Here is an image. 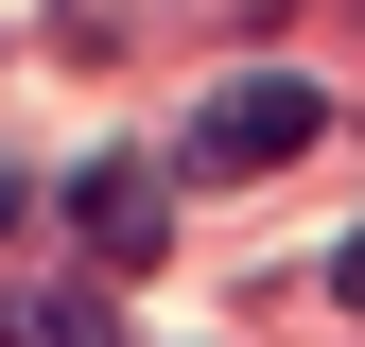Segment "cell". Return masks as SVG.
<instances>
[{"label": "cell", "instance_id": "2", "mask_svg": "<svg viewBox=\"0 0 365 347\" xmlns=\"http://www.w3.org/2000/svg\"><path fill=\"white\" fill-rule=\"evenodd\" d=\"M70 208H87V243H105V260H157V243H174V191H157V156H105V174H70Z\"/></svg>", "mask_w": 365, "mask_h": 347}, {"label": "cell", "instance_id": "3", "mask_svg": "<svg viewBox=\"0 0 365 347\" xmlns=\"http://www.w3.org/2000/svg\"><path fill=\"white\" fill-rule=\"evenodd\" d=\"M18 347H122V313H105V295H35Z\"/></svg>", "mask_w": 365, "mask_h": 347}, {"label": "cell", "instance_id": "4", "mask_svg": "<svg viewBox=\"0 0 365 347\" xmlns=\"http://www.w3.org/2000/svg\"><path fill=\"white\" fill-rule=\"evenodd\" d=\"M331 295H348V313H365V226H348V260H331Z\"/></svg>", "mask_w": 365, "mask_h": 347}, {"label": "cell", "instance_id": "1", "mask_svg": "<svg viewBox=\"0 0 365 347\" xmlns=\"http://www.w3.org/2000/svg\"><path fill=\"white\" fill-rule=\"evenodd\" d=\"M313 122H331V105H313L296 70H244V87H209V122H192V156H209V174H279V156L313 139Z\"/></svg>", "mask_w": 365, "mask_h": 347}]
</instances>
